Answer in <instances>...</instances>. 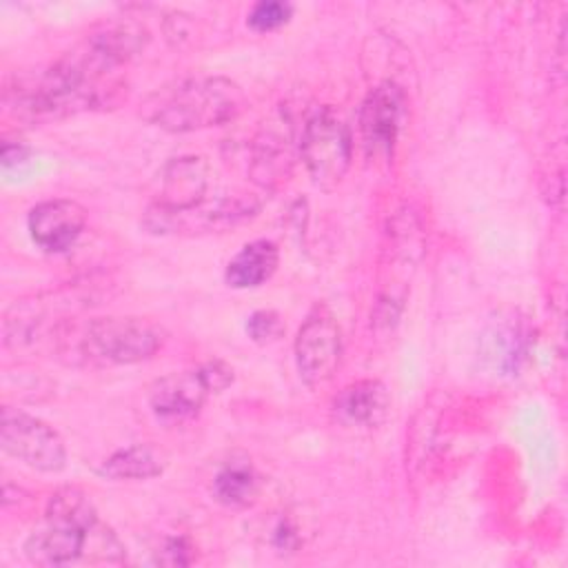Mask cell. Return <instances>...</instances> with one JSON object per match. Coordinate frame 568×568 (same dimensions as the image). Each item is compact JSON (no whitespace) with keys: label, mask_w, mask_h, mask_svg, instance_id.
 Segmentation results:
<instances>
[{"label":"cell","mask_w":568,"mask_h":568,"mask_svg":"<svg viewBox=\"0 0 568 568\" xmlns=\"http://www.w3.org/2000/svg\"><path fill=\"white\" fill-rule=\"evenodd\" d=\"M51 339L62 362L100 368L144 362L162 348L166 335L144 317H91L62 320Z\"/></svg>","instance_id":"obj_1"},{"label":"cell","mask_w":568,"mask_h":568,"mask_svg":"<svg viewBox=\"0 0 568 568\" xmlns=\"http://www.w3.org/2000/svg\"><path fill=\"white\" fill-rule=\"evenodd\" d=\"M246 95L229 78L195 75L153 91L142 104V118L169 133L220 126L235 120Z\"/></svg>","instance_id":"obj_2"},{"label":"cell","mask_w":568,"mask_h":568,"mask_svg":"<svg viewBox=\"0 0 568 568\" xmlns=\"http://www.w3.org/2000/svg\"><path fill=\"white\" fill-rule=\"evenodd\" d=\"M300 155L315 186L335 189L351 166L353 140L346 122L331 109H315L300 131Z\"/></svg>","instance_id":"obj_3"},{"label":"cell","mask_w":568,"mask_h":568,"mask_svg":"<svg viewBox=\"0 0 568 568\" xmlns=\"http://www.w3.org/2000/svg\"><path fill=\"white\" fill-rule=\"evenodd\" d=\"M2 450L40 473H58L67 464V448L60 433L18 408H2L0 419Z\"/></svg>","instance_id":"obj_4"},{"label":"cell","mask_w":568,"mask_h":568,"mask_svg":"<svg viewBox=\"0 0 568 568\" xmlns=\"http://www.w3.org/2000/svg\"><path fill=\"white\" fill-rule=\"evenodd\" d=\"M342 359V331L328 306L317 304L302 322L295 337L297 373L308 386L326 384Z\"/></svg>","instance_id":"obj_5"},{"label":"cell","mask_w":568,"mask_h":568,"mask_svg":"<svg viewBox=\"0 0 568 568\" xmlns=\"http://www.w3.org/2000/svg\"><path fill=\"white\" fill-rule=\"evenodd\" d=\"M257 202L253 197H217L215 202H200L193 209L184 211H166L155 204L144 213V229L149 233H211L224 231L248 220L257 211Z\"/></svg>","instance_id":"obj_6"},{"label":"cell","mask_w":568,"mask_h":568,"mask_svg":"<svg viewBox=\"0 0 568 568\" xmlns=\"http://www.w3.org/2000/svg\"><path fill=\"white\" fill-rule=\"evenodd\" d=\"M404 113V89L395 80H382L368 89L362 111L359 131L371 158L390 155Z\"/></svg>","instance_id":"obj_7"},{"label":"cell","mask_w":568,"mask_h":568,"mask_svg":"<svg viewBox=\"0 0 568 568\" xmlns=\"http://www.w3.org/2000/svg\"><path fill=\"white\" fill-rule=\"evenodd\" d=\"M213 393L202 364L189 371L169 373L149 386V406L153 415L169 424H180L200 413Z\"/></svg>","instance_id":"obj_8"},{"label":"cell","mask_w":568,"mask_h":568,"mask_svg":"<svg viewBox=\"0 0 568 568\" xmlns=\"http://www.w3.org/2000/svg\"><path fill=\"white\" fill-rule=\"evenodd\" d=\"M27 226L31 240L47 253L71 248L87 226V211L75 200H47L29 211Z\"/></svg>","instance_id":"obj_9"},{"label":"cell","mask_w":568,"mask_h":568,"mask_svg":"<svg viewBox=\"0 0 568 568\" xmlns=\"http://www.w3.org/2000/svg\"><path fill=\"white\" fill-rule=\"evenodd\" d=\"M293 166V124L282 118L275 124H266L253 140L248 173L251 180L264 189L282 184Z\"/></svg>","instance_id":"obj_10"},{"label":"cell","mask_w":568,"mask_h":568,"mask_svg":"<svg viewBox=\"0 0 568 568\" xmlns=\"http://www.w3.org/2000/svg\"><path fill=\"white\" fill-rule=\"evenodd\" d=\"M209 166L200 155H180L164 164L160 173V193L153 202L166 211L193 209L206 200Z\"/></svg>","instance_id":"obj_11"},{"label":"cell","mask_w":568,"mask_h":568,"mask_svg":"<svg viewBox=\"0 0 568 568\" xmlns=\"http://www.w3.org/2000/svg\"><path fill=\"white\" fill-rule=\"evenodd\" d=\"M390 410V393L379 379H359L344 386L333 399L335 417L346 426H379Z\"/></svg>","instance_id":"obj_12"},{"label":"cell","mask_w":568,"mask_h":568,"mask_svg":"<svg viewBox=\"0 0 568 568\" xmlns=\"http://www.w3.org/2000/svg\"><path fill=\"white\" fill-rule=\"evenodd\" d=\"M95 528L82 530L44 521V526L27 539L24 555L38 566H67L84 555Z\"/></svg>","instance_id":"obj_13"},{"label":"cell","mask_w":568,"mask_h":568,"mask_svg":"<svg viewBox=\"0 0 568 568\" xmlns=\"http://www.w3.org/2000/svg\"><path fill=\"white\" fill-rule=\"evenodd\" d=\"M280 264V251L271 240H253L244 244L226 264L224 280L231 288H255L271 280Z\"/></svg>","instance_id":"obj_14"},{"label":"cell","mask_w":568,"mask_h":568,"mask_svg":"<svg viewBox=\"0 0 568 568\" xmlns=\"http://www.w3.org/2000/svg\"><path fill=\"white\" fill-rule=\"evenodd\" d=\"M211 490L222 506L246 508L260 493V475L248 459H231L215 473Z\"/></svg>","instance_id":"obj_15"},{"label":"cell","mask_w":568,"mask_h":568,"mask_svg":"<svg viewBox=\"0 0 568 568\" xmlns=\"http://www.w3.org/2000/svg\"><path fill=\"white\" fill-rule=\"evenodd\" d=\"M162 470H164L162 457L151 446H144V444L115 450L98 468L100 475L115 481L151 479V477H158Z\"/></svg>","instance_id":"obj_16"},{"label":"cell","mask_w":568,"mask_h":568,"mask_svg":"<svg viewBox=\"0 0 568 568\" xmlns=\"http://www.w3.org/2000/svg\"><path fill=\"white\" fill-rule=\"evenodd\" d=\"M44 521L69 526V528L93 530L98 526V510L87 493H82L75 486H62L49 497Z\"/></svg>","instance_id":"obj_17"},{"label":"cell","mask_w":568,"mask_h":568,"mask_svg":"<svg viewBox=\"0 0 568 568\" xmlns=\"http://www.w3.org/2000/svg\"><path fill=\"white\" fill-rule=\"evenodd\" d=\"M291 16H293V4L282 2V0H262V2L253 4L246 22L251 29L266 33V31H273V29H280L282 24H286Z\"/></svg>","instance_id":"obj_18"},{"label":"cell","mask_w":568,"mask_h":568,"mask_svg":"<svg viewBox=\"0 0 568 568\" xmlns=\"http://www.w3.org/2000/svg\"><path fill=\"white\" fill-rule=\"evenodd\" d=\"M495 357H497V366L501 371H517L521 357H524V335L517 326H508V328H497L495 335Z\"/></svg>","instance_id":"obj_19"},{"label":"cell","mask_w":568,"mask_h":568,"mask_svg":"<svg viewBox=\"0 0 568 568\" xmlns=\"http://www.w3.org/2000/svg\"><path fill=\"white\" fill-rule=\"evenodd\" d=\"M246 333L253 342L257 344H268L275 342L277 337H282L284 333V322L280 317V313L271 311V308H260L255 313L248 315L246 320Z\"/></svg>","instance_id":"obj_20"},{"label":"cell","mask_w":568,"mask_h":568,"mask_svg":"<svg viewBox=\"0 0 568 568\" xmlns=\"http://www.w3.org/2000/svg\"><path fill=\"white\" fill-rule=\"evenodd\" d=\"M155 561L164 566H186L193 561V546L186 537H169L162 550H158Z\"/></svg>","instance_id":"obj_21"},{"label":"cell","mask_w":568,"mask_h":568,"mask_svg":"<svg viewBox=\"0 0 568 568\" xmlns=\"http://www.w3.org/2000/svg\"><path fill=\"white\" fill-rule=\"evenodd\" d=\"M271 544L275 550L280 552H293L297 550L300 546V535H297V528L295 524L288 519V517H280L273 526V532H271Z\"/></svg>","instance_id":"obj_22"},{"label":"cell","mask_w":568,"mask_h":568,"mask_svg":"<svg viewBox=\"0 0 568 568\" xmlns=\"http://www.w3.org/2000/svg\"><path fill=\"white\" fill-rule=\"evenodd\" d=\"M27 155H29V149L24 144H20V142L18 144H11V142L2 144V166L4 169L24 162Z\"/></svg>","instance_id":"obj_23"}]
</instances>
